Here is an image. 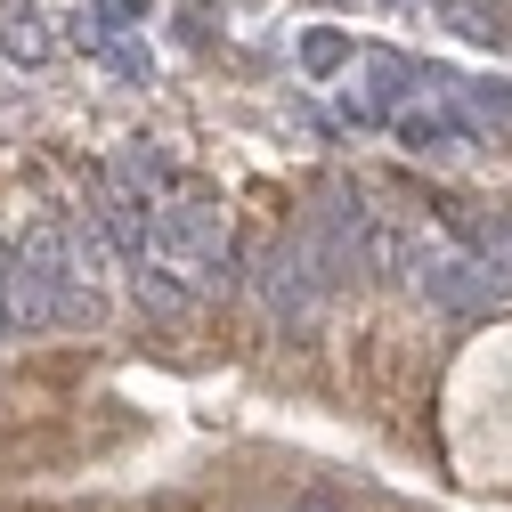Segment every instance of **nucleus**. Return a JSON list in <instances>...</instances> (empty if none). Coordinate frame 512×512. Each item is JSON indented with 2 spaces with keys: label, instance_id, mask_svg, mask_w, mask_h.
I'll use <instances>...</instances> for the list:
<instances>
[{
  "label": "nucleus",
  "instance_id": "obj_1",
  "mask_svg": "<svg viewBox=\"0 0 512 512\" xmlns=\"http://www.w3.org/2000/svg\"><path fill=\"white\" fill-rule=\"evenodd\" d=\"M407 277L456 317H504L512 309V220H480V236H464V244L415 236Z\"/></svg>",
  "mask_w": 512,
  "mask_h": 512
},
{
  "label": "nucleus",
  "instance_id": "obj_2",
  "mask_svg": "<svg viewBox=\"0 0 512 512\" xmlns=\"http://www.w3.org/2000/svg\"><path fill=\"white\" fill-rule=\"evenodd\" d=\"M131 269H171V277H212L228 269V220L204 196H139V261Z\"/></svg>",
  "mask_w": 512,
  "mask_h": 512
},
{
  "label": "nucleus",
  "instance_id": "obj_3",
  "mask_svg": "<svg viewBox=\"0 0 512 512\" xmlns=\"http://www.w3.org/2000/svg\"><path fill=\"white\" fill-rule=\"evenodd\" d=\"M350 66L366 74V82L342 98V114H350V122H391V114H399V106L423 90V74L407 66L399 49H350Z\"/></svg>",
  "mask_w": 512,
  "mask_h": 512
},
{
  "label": "nucleus",
  "instance_id": "obj_4",
  "mask_svg": "<svg viewBox=\"0 0 512 512\" xmlns=\"http://www.w3.org/2000/svg\"><path fill=\"white\" fill-rule=\"evenodd\" d=\"M57 41H49V25H41V9L33 0H0V57L9 66H41Z\"/></svg>",
  "mask_w": 512,
  "mask_h": 512
},
{
  "label": "nucleus",
  "instance_id": "obj_5",
  "mask_svg": "<svg viewBox=\"0 0 512 512\" xmlns=\"http://www.w3.org/2000/svg\"><path fill=\"white\" fill-rule=\"evenodd\" d=\"M301 66H309V74H342V66H350V41H342V33H326V25L301 33Z\"/></svg>",
  "mask_w": 512,
  "mask_h": 512
},
{
  "label": "nucleus",
  "instance_id": "obj_6",
  "mask_svg": "<svg viewBox=\"0 0 512 512\" xmlns=\"http://www.w3.org/2000/svg\"><path fill=\"white\" fill-rule=\"evenodd\" d=\"M98 9H106L114 25H147V17H155V0H98Z\"/></svg>",
  "mask_w": 512,
  "mask_h": 512
},
{
  "label": "nucleus",
  "instance_id": "obj_7",
  "mask_svg": "<svg viewBox=\"0 0 512 512\" xmlns=\"http://www.w3.org/2000/svg\"><path fill=\"white\" fill-rule=\"evenodd\" d=\"M9 269H17V252H9V244H0V293H9Z\"/></svg>",
  "mask_w": 512,
  "mask_h": 512
},
{
  "label": "nucleus",
  "instance_id": "obj_8",
  "mask_svg": "<svg viewBox=\"0 0 512 512\" xmlns=\"http://www.w3.org/2000/svg\"><path fill=\"white\" fill-rule=\"evenodd\" d=\"M391 9H407V0H391Z\"/></svg>",
  "mask_w": 512,
  "mask_h": 512
},
{
  "label": "nucleus",
  "instance_id": "obj_9",
  "mask_svg": "<svg viewBox=\"0 0 512 512\" xmlns=\"http://www.w3.org/2000/svg\"><path fill=\"white\" fill-rule=\"evenodd\" d=\"M309 512H317V504H309Z\"/></svg>",
  "mask_w": 512,
  "mask_h": 512
}]
</instances>
